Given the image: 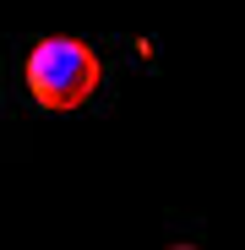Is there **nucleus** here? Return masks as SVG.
I'll use <instances>...</instances> for the list:
<instances>
[{"label":"nucleus","mask_w":245,"mask_h":250,"mask_svg":"<svg viewBox=\"0 0 245 250\" xmlns=\"http://www.w3.org/2000/svg\"><path fill=\"white\" fill-rule=\"evenodd\" d=\"M27 93L38 109H82L93 93H98V55L88 44H76V38H49V44H38L27 55Z\"/></svg>","instance_id":"f257e3e1"}]
</instances>
